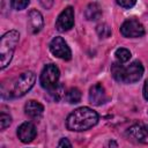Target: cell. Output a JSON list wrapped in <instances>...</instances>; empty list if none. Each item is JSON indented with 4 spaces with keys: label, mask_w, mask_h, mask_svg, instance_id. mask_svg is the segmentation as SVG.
<instances>
[{
    "label": "cell",
    "mask_w": 148,
    "mask_h": 148,
    "mask_svg": "<svg viewBox=\"0 0 148 148\" xmlns=\"http://www.w3.org/2000/svg\"><path fill=\"white\" fill-rule=\"evenodd\" d=\"M98 123V114L90 108L82 106L74 110L66 120V126L69 131L82 132L94 127Z\"/></svg>",
    "instance_id": "cell-1"
},
{
    "label": "cell",
    "mask_w": 148,
    "mask_h": 148,
    "mask_svg": "<svg viewBox=\"0 0 148 148\" xmlns=\"http://www.w3.org/2000/svg\"><path fill=\"white\" fill-rule=\"evenodd\" d=\"M20 39V34L16 30H10L1 37L0 42V68L5 69L14 54L16 45Z\"/></svg>",
    "instance_id": "cell-2"
},
{
    "label": "cell",
    "mask_w": 148,
    "mask_h": 148,
    "mask_svg": "<svg viewBox=\"0 0 148 148\" xmlns=\"http://www.w3.org/2000/svg\"><path fill=\"white\" fill-rule=\"evenodd\" d=\"M36 75L34 72L22 73L13 83V88L9 91V97H22L25 95L35 84Z\"/></svg>",
    "instance_id": "cell-3"
},
{
    "label": "cell",
    "mask_w": 148,
    "mask_h": 148,
    "mask_svg": "<svg viewBox=\"0 0 148 148\" xmlns=\"http://www.w3.org/2000/svg\"><path fill=\"white\" fill-rule=\"evenodd\" d=\"M59 76H60L59 68L53 64H49L43 68L40 73V77H39L40 86L49 90L58 83Z\"/></svg>",
    "instance_id": "cell-4"
},
{
    "label": "cell",
    "mask_w": 148,
    "mask_h": 148,
    "mask_svg": "<svg viewBox=\"0 0 148 148\" xmlns=\"http://www.w3.org/2000/svg\"><path fill=\"white\" fill-rule=\"evenodd\" d=\"M50 51L53 56L62 60H69L72 58V51L62 37H54L51 40Z\"/></svg>",
    "instance_id": "cell-5"
},
{
    "label": "cell",
    "mask_w": 148,
    "mask_h": 148,
    "mask_svg": "<svg viewBox=\"0 0 148 148\" xmlns=\"http://www.w3.org/2000/svg\"><path fill=\"white\" fill-rule=\"evenodd\" d=\"M120 32L124 37L127 38H136V37H141L145 34V28L143 25L134 18L127 20L125 21L121 27H120Z\"/></svg>",
    "instance_id": "cell-6"
},
{
    "label": "cell",
    "mask_w": 148,
    "mask_h": 148,
    "mask_svg": "<svg viewBox=\"0 0 148 148\" xmlns=\"http://www.w3.org/2000/svg\"><path fill=\"white\" fill-rule=\"evenodd\" d=\"M143 74V66L140 61H133L127 67H124L123 81L124 83H134L138 82Z\"/></svg>",
    "instance_id": "cell-7"
},
{
    "label": "cell",
    "mask_w": 148,
    "mask_h": 148,
    "mask_svg": "<svg viewBox=\"0 0 148 148\" xmlns=\"http://www.w3.org/2000/svg\"><path fill=\"white\" fill-rule=\"evenodd\" d=\"M74 25V9L73 7H66L58 16L56 21V28L58 31H67Z\"/></svg>",
    "instance_id": "cell-8"
},
{
    "label": "cell",
    "mask_w": 148,
    "mask_h": 148,
    "mask_svg": "<svg viewBox=\"0 0 148 148\" xmlns=\"http://www.w3.org/2000/svg\"><path fill=\"white\" fill-rule=\"evenodd\" d=\"M36 134H37L36 127L30 121H25V123L21 124L17 128V136L24 143L31 142L36 138Z\"/></svg>",
    "instance_id": "cell-9"
},
{
    "label": "cell",
    "mask_w": 148,
    "mask_h": 148,
    "mask_svg": "<svg viewBox=\"0 0 148 148\" xmlns=\"http://www.w3.org/2000/svg\"><path fill=\"white\" fill-rule=\"evenodd\" d=\"M108 101L104 87L101 83H96L89 89V102L94 105H102Z\"/></svg>",
    "instance_id": "cell-10"
},
{
    "label": "cell",
    "mask_w": 148,
    "mask_h": 148,
    "mask_svg": "<svg viewBox=\"0 0 148 148\" xmlns=\"http://www.w3.org/2000/svg\"><path fill=\"white\" fill-rule=\"evenodd\" d=\"M128 138L140 143H148V132L145 125H133L127 130Z\"/></svg>",
    "instance_id": "cell-11"
},
{
    "label": "cell",
    "mask_w": 148,
    "mask_h": 148,
    "mask_svg": "<svg viewBox=\"0 0 148 148\" xmlns=\"http://www.w3.org/2000/svg\"><path fill=\"white\" fill-rule=\"evenodd\" d=\"M28 23H29V29L32 34H37L40 31V29L43 28L44 21H43V16L42 14L37 10V9H32L29 12V18H28Z\"/></svg>",
    "instance_id": "cell-12"
},
{
    "label": "cell",
    "mask_w": 148,
    "mask_h": 148,
    "mask_svg": "<svg viewBox=\"0 0 148 148\" xmlns=\"http://www.w3.org/2000/svg\"><path fill=\"white\" fill-rule=\"evenodd\" d=\"M24 112L25 114L31 119H40L44 112V108L40 103L36 101H29L24 105Z\"/></svg>",
    "instance_id": "cell-13"
},
{
    "label": "cell",
    "mask_w": 148,
    "mask_h": 148,
    "mask_svg": "<svg viewBox=\"0 0 148 148\" xmlns=\"http://www.w3.org/2000/svg\"><path fill=\"white\" fill-rule=\"evenodd\" d=\"M86 17L90 21H95V20H98L102 15V10H101V7L97 5V3H90L88 5V7L86 8Z\"/></svg>",
    "instance_id": "cell-14"
},
{
    "label": "cell",
    "mask_w": 148,
    "mask_h": 148,
    "mask_svg": "<svg viewBox=\"0 0 148 148\" xmlns=\"http://www.w3.org/2000/svg\"><path fill=\"white\" fill-rule=\"evenodd\" d=\"M49 94L51 95V97L54 101H60L65 96V88H64L62 84L57 83L54 87H52L51 89H49Z\"/></svg>",
    "instance_id": "cell-15"
},
{
    "label": "cell",
    "mask_w": 148,
    "mask_h": 148,
    "mask_svg": "<svg viewBox=\"0 0 148 148\" xmlns=\"http://www.w3.org/2000/svg\"><path fill=\"white\" fill-rule=\"evenodd\" d=\"M66 101L71 104H76L81 101V91L77 88H71L66 94Z\"/></svg>",
    "instance_id": "cell-16"
},
{
    "label": "cell",
    "mask_w": 148,
    "mask_h": 148,
    "mask_svg": "<svg viewBox=\"0 0 148 148\" xmlns=\"http://www.w3.org/2000/svg\"><path fill=\"white\" fill-rule=\"evenodd\" d=\"M111 73H112V76L116 81L118 82H121L123 81V73H124V66L121 65V62H114L112 66H111Z\"/></svg>",
    "instance_id": "cell-17"
},
{
    "label": "cell",
    "mask_w": 148,
    "mask_h": 148,
    "mask_svg": "<svg viewBox=\"0 0 148 148\" xmlns=\"http://www.w3.org/2000/svg\"><path fill=\"white\" fill-rule=\"evenodd\" d=\"M114 56L117 58V60L119 62H126L130 60L131 58V52L127 50V49H124V47H120V49H117L116 52H114Z\"/></svg>",
    "instance_id": "cell-18"
},
{
    "label": "cell",
    "mask_w": 148,
    "mask_h": 148,
    "mask_svg": "<svg viewBox=\"0 0 148 148\" xmlns=\"http://www.w3.org/2000/svg\"><path fill=\"white\" fill-rule=\"evenodd\" d=\"M12 123V117L5 112H1L0 113V130H5L6 127H8Z\"/></svg>",
    "instance_id": "cell-19"
},
{
    "label": "cell",
    "mask_w": 148,
    "mask_h": 148,
    "mask_svg": "<svg viewBox=\"0 0 148 148\" xmlns=\"http://www.w3.org/2000/svg\"><path fill=\"white\" fill-rule=\"evenodd\" d=\"M97 34L103 38H108L111 35V29L108 24H99L97 25Z\"/></svg>",
    "instance_id": "cell-20"
},
{
    "label": "cell",
    "mask_w": 148,
    "mask_h": 148,
    "mask_svg": "<svg viewBox=\"0 0 148 148\" xmlns=\"http://www.w3.org/2000/svg\"><path fill=\"white\" fill-rule=\"evenodd\" d=\"M30 0H12V7L16 10H22L29 5Z\"/></svg>",
    "instance_id": "cell-21"
},
{
    "label": "cell",
    "mask_w": 148,
    "mask_h": 148,
    "mask_svg": "<svg viewBox=\"0 0 148 148\" xmlns=\"http://www.w3.org/2000/svg\"><path fill=\"white\" fill-rule=\"evenodd\" d=\"M116 1L123 8H132L136 2V0H116Z\"/></svg>",
    "instance_id": "cell-22"
},
{
    "label": "cell",
    "mask_w": 148,
    "mask_h": 148,
    "mask_svg": "<svg viewBox=\"0 0 148 148\" xmlns=\"http://www.w3.org/2000/svg\"><path fill=\"white\" fill-rule=\"evenodd\" d=\"M39 2L46 9H50L52 7V5H53V0H39Z\"/></svg>",
    "instance_id": "cell-23"
},
{
    "label": "cell",
    "mask_w": 148,
    "mask_h": 148,
    "mask_svg": "<svg viewBox=\"0 0 148 148\" xmlns=\"http://www.w3.org/2000/svg\"><path fill=\"white\" fill-rule=\"evenodd\" d=\"M58 146H59V147H72V143H71L67 139H61V140L59 141Z\"/></svg>",
    "instance_id": "cell-24"
},
{
    "label": "cell",
    "mask_w": 148,
    "mask_h": 148,
    "mask_svg": "<svg viewBox=\"0 0 148 148\" xmlns=\"http://www.w3.org/2000/svg\"><path fill=\"white\" fill-rule=\"evenodd\" d=\"M143 97L148 101V80H146L145 86H143Z\"/></svg>",
    "instance_id": "cell-25"
},
{
    "label": "cell",
    "mask_w": 148,
    "mask_h": 148,
    "mask_svg": "<svg viewBox=\"0 0 148 148\" xmlns=\"http://www.w3.org/2000/svg\"><path fill=\"white\" fill-rule=\"evenodd\" d=\"M146 126V130H147V132H148V125H145Z\"/></svg>",
    "instance_id": "cell-26"
}]
</instances>
